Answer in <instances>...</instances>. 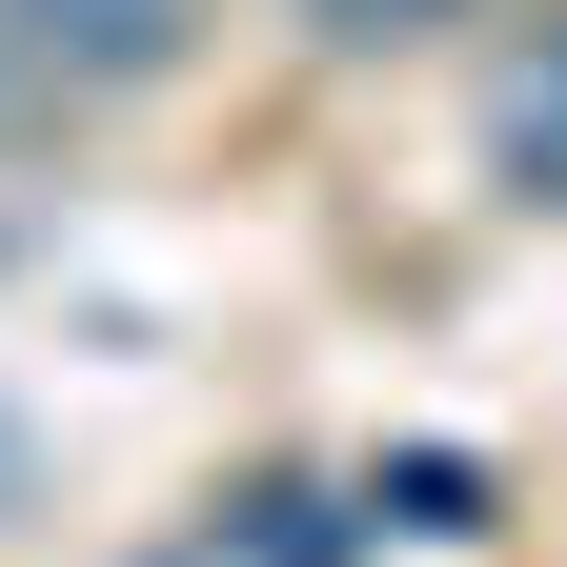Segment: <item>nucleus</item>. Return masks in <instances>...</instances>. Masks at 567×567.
I'll return each instance as SVG.
<instances>
[{
  "mask_svg": "<svg viewBox=\"0 0 567 567\" xmlns=\"http://www.w3.org/2000/svg\"><path fill=\"white\" fill-rule=\"evenodd\" d=\"M0 41L41 82H163L183 61V0H0Z\"/></svg>",
  "mask_w": 567,
  "mask_h": 567,
  "instance_id": "nucleus-1",
  "label": "nucleus"
},
{
  "mask_svg": "<svg viewBox=\"0 0 567 567\" xmlns=\"http://www.w3.org/2000/svg\"><path fill=\"white\" fill-rule=\"evenodd\" d=\"M486 163H507L527 203H567V21L507 41V82H486Z\"/></svg>",
  "mask_w": 567,
  "mask_h": 567,
  "instance_id": "nucleus-2",
  "label": "nucleus"
},
{
  "mask_svg": "<svg viewBox=\"0 0 567 567\" xmlns=\"http://www.w3.org/2000/svg\"><path fill=\"white\" fill-rule=\"evenodd\" d=\"M365 507H385V527H425V547H466V527H486V466H466V446H405Z\"/></svg>",
  "mask_w": 567,
  "mask_h": 567,
  "instance_id": "nucleus-3",
  "label": "nucleus"
},
{
  "mask_svg": "<svg viewBox=\"0 0 567 567\" xmlns=\"http://www.w3.org/2000/svg\"><path fill=\"white\" fill-rule=\"evenodd\" d=\"M344 486H244V567H344Z\"/></svg>",
  "mask_w": 567,
  "mask_h": 567,
  "instance_id": "nucleus-4",
  "label": "nucleus"
},
{
  "mask_svg": "<svg viewBox=\"0 0 567 567\" xmlns=\"http://www.w3.org/2000/svg\"><path fill=\"white\" fill-rule=\"evenodd\" d=\"M425 21H466V0H305V41H425Z\"/></svg>",
  "mask_w": 567,
  "mask_h": 567,
  "instance_id": "nucleus-5",
  "label": "nucleus"
}]
</instances>
